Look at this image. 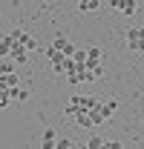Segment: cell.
<instances>
[{
  "label": "cell",
  "mask_w": 144,
  "mask_h": 149,
  "mask_svg": "<svg viewBox=\"0 0 144 149\" xmlns=\"http://www.w3.org/2000/svg\"><path fill=\"white\" fill-rule=\"evenodd\" d=\"M72 146H75V141H69V138H61V141L55 138V149H72Z\"/></svg>",
  "instance_id": "obj_11"
},
{
  "label": "cell",
  "mask_w": 144,
  "mask_h": 149,
  "mask_svg": "<svg viewBox=\"0 0 144 149\" xmlns=\"http://www.w3.org/2000/svg\"><path fill=\"white\" fill-rule=\"evenodd\" d=\"M20 43L26 46V52H32V49H35V46H37V40H35V37H29V35H26V32H23V37H20Z\"/></svg>",
  "instance_id": "obj_10"
},
{
  "label": "cell",
  "mask_w": 144,
  "mask_h": 149,
  "mask_svg": "<svg viewBox=\"0 0 144 149\" xmlns=\"http://www.w3.org/2000/svg\"><path fill=\"white\" fill-rule=\"evenodd\" d=\"M118 3H121V0H109V9H115V12H118Z\"/></svg>",
  "instance_id": "obj_18"
},
{
  "label": "cell",
  "mask_w": 144,
  "mask_h": 149,
  "mask_svg": "<svg viewBox=\"0 0 144 149\" xmlns=\"http://www.w3.org/2000/svg\"><path fill=\"white\" fill-rule=\"evenodd\" d=\"M52 46H55V49H58V52H61V55H66V57H69L72 52H75V46H72V43H69V40H66V37H61V35L55 37V43H52Z\"/></svg>",
  "instance_id": "obj_2"
},
{
  "label": "cell",
  "mask_w": 144,
  "mask_h": 149,
  "mask_svg": "<svg viewBox=\"0 0 144 149\" xmlns=\"http://www.w3.org/2000/svg\"><path fill=\"white\" fill-rule=\"evenodd\" d=\"M9 72H15V63H0V77L9 74Z\"/></svg>",
  "instance_id": "obj_14"
},
{
  "label": "cell",
  "mask_w": 144,
  "mask_h": 149,
  "mask_svg": "<svg viewBox=\"0 0 144 149\" xmlns=\"http://www.w3.org/2000/svg\"><path fill=\"white\" fill-rule=\"evenodd\" d=\"M55 138H58L55 129H43V138H40V141H55Z\"/></svg>",
  "instance_id": "obj_16"
},
{
  "label": "cell",
  "mask_w": 144,
  "mask_h": 149,
  "mask_svg": "<svg viewBox=\"0 0 144 149\" xmlns=\"http://www.w3.org/2000/svg\"><path fill=\"white\" fill-rule=\"evenodd\" d=\"M46 57H49V60H58V57H61V52H58L55 46H49V49H46Z\"/></svg>",
  "instance_id": "obj_15"
},
{
  "label": "cell",
  "mask_w": 144,
  "mask_h": 149,
  "mask_svg": "<svg viewBox=\"0 0 144 149\" xmlns=\"http://www.w3.org/2000/svg\"><path fill=\"white\" fill-rule=\"evenodd\" d=\"M101 60H104V55H101V49H98V46L87 49V66H95V63H101Z\"/></svg>",
  "instance_id": "obj_4"
},
{
  "label": "cell",
  "mask_w": 144,
  "mask_h": 149,
  "mask_svg": "<svg viewBox=\"0 0 144 149\" xmlns=\"http://www.w3.org/2000/svg\"><path fill=\"white\" fill-rule=\"evenodd\" d=\"M78 9L81 12H98L101 9V0H78Z\"/></svg>",
  "instance_id": "obj_7"
},
{
  "label": "cell",
  "mask_w": 144,
  "mask_h": 149,
  "mask_svg": "<svg viewBox=\"0 0 144 149\" xmlns=\"http://www.w3.org/2000/svg\"><path fill=\"white\" fill-rule=\"evenodd\" d=\"M9 49H12V40L3 37V40H0V57H9Z\"/></svg>",
  "instance_id": "obj_12"
},
{
  "label": "cell",
  "mask_w": 144,
  "mask_h": 149,
  "mask_svg": "<svg viewBox=\"0 0 144 149\" xmlns=\"http://www.w3.org/2000/svg\"><path fill=\"white\" fill-rule=\"evenodd\" d=\"M9 57H12L15 63H26V60H29V55H26V46H23V43H15V40H12V49H9Z\"/></svg>",
  "instance_id": "obj_1"
},
{
  "label": "cell",
  "mask_w": 144,
  "mask_h": 149,
  "mask_svg": "<svg viewBox=\"0 0 144 149\" xmlns=\"http://www.w3.org/2000/svg\"><path fill=\"white\" fill-rule=\"evenodd\" d=\"M133 52H136V55H144V26H141V37H138V43H136Z\"/></svg>",
  "instance_id": "obj_13"
},
{
  "label": "cell",
  "mask_w": 144,
  "mask_h": 149,
  "mask_svg": "<svg viewBox=\"0 0 144 149\" xmlns=\"http://www.w3.org/2000/svg\"><path fill=\"white\" fill-rule=\"evenodd\" d=\"M138 37H141V26H136V29H127V46H130V52L136 49Z\"/></svg>",
  "instance_id": "obj_6"
},
{
  "label": "cell",
  "mask_w": 144,
  "mask_h": 149,
  "mask_svg": "<svg viewBox=\"0 0 144 149\" xmlns=\"http://www.w3.org/2000/svg\"><path fill=\"white\" fill-rule=\"evenodd\" d=\"M9 97H15L18 103H23V100H29V92H26V89L18 83V86H12V89H9Z\"/></svg>",
  "instance_id": "obj_5"
},
{
  "label": "cell",
  "mask_w": 144,
  "mask_h": 149,
  "mask_svg": "<svg viewBox=\"0 0 144 149\" xmlns=\"http://www.w3.org/2000/svg\"><path fill=\"white\" fill-rule=\"evenodd\" d=\"M95 109L101 112V115H104V120H107L109 115H112V112L118 109V100H104V103H101V100H98V103H95Z\"/></svg>",
  "instance_id": "obj_3"
},
{
  "label": "cell",
  "mask_w": 144,
  "mask_h": 149,
  "mask_svg": "<svg viewBox=\"0 0 144 149\" xmlns=\"http://www.w3.org/2000/svg\"><path fill=\"white\" fill-rule=\"evenodd\" d=\"M136 9H138L136 0H121V3H118V12H121V15H136Z\"/></svg>",
  "instance_id": "obj_8"
},
{
  "label": "cell",
  "mask_w": 144,
  "mask_h": 149,
  "mask_svg": "<svg viewBox=\"0 0 144 149\" xmlns=\"http://www.w3.org/2000/svg\"><path fill=\"white\" fill-rule=\"evenodd\" d=\"M84 146H87V149H101V146H104V138H98V135H92V138L87 141V143H84Z\"/></svg>",
  "instance_id": "obj_9"
},
{
  "label": "cell",
  "mask_w": 144,
  "mask_h": 149,
  "mask_svg": "<svg viewBox=\"0 0 144 149\" xmlns=\"http://www.w3.org/2000/svg\"><path fill=\"white\" fill-rule=\"evenodd\" d=\"M104 146H107V149H121L124 143H121V141H104Z\"/></svg>",
  "instance_id": "obj_17"
}]
</instances>
